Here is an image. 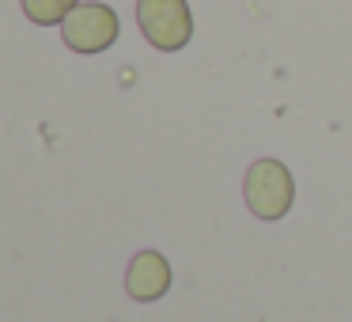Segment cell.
I'll list each match as a JSON object with an SVG mask.
<instances>
[{
  "label": "cell",
  "instance_id": "3",
  "mask_svg": "<svg viewBox=\"0 0 352 322\" xmlns=\"http://www.w3.org/2000/svg\"><path fill=\"white\" fill-rule=\"evenodd\" d=\"M61 39L76 54H102L118 42V12L110 4H80L61 23Z\"/></svg>",
  "mask_w": 352,
  "mask_h": 322
},
{
  "label": "cell",
  "instance_id": "4",
  "mask_svg": "<svg viewBox=\"0 0 352 322\" xmlns=\"http://www.w3.org/2000/svg\"><path fill=\"white\" fill-rule=\"evenodd\" d=\"M125 288H129L133 299L140 303H152V299L167 296L170 288V266L160 250H140L137 258L129 261V273H125Z\"/></svg>",
  "mask_w": 352,
  "mask_h": 322
},
{
  "label": "cell",
  "instance_id": "5",
  "mask_svg": "<svg viewBox=\"0 0 352 322\" xmlns=\"http://www.w3.org/2000/svg\"><path fill=\"white\" fill-rule=\"evenodd\" d=\"M76 8H80V0H23V16L38 27L65 23Z\"/></svg>",
  "mask_w": 352,
  "mask_h": 322
},
{
  "label": "cell",
  "instance_id": "1",
  "mask_svg": "<svg viewBox=\"0 0 352 322\" xmlns=\"http://www.w3.org/2000/svg\"><path fill=\"white\" fill-rule=\"evenodd\" d=\"M246 205L258 220H284V213L296 201V182H292V171L280 160H254L246 171Z\"/></svg>",
  "mask_w": 352,
  "mask_h": 322
},
{
  "label": "cell",
  "instance_id": "2",
  "mask_svg": "<svg viewBox=\"0 0 352 322\" xmlns=\"http://www.w3.org/2000/svg\"><path fill=\"white\" fill-rule=\"evenodd\" d=\"M137 23L163 54H175L193 39V12L186 0H137Z\"/></svg>",
  "mask_w": 352,
  "mask_h": 322
}]
</instances>
